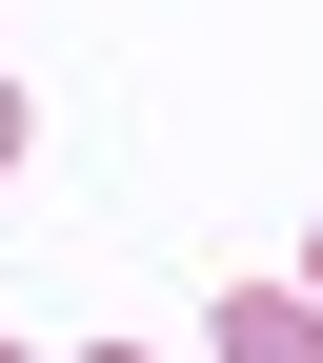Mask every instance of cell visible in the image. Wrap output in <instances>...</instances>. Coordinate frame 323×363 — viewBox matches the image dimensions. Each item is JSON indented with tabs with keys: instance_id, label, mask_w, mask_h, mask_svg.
<instances>
[{
	"instance_id": "obj_3",
	"label": "cell",
	"mask_w": 323,
	"mask_h": 363,
	"mask_svg": "<svg viewBox=\"0 0 323 363\" xmlns=\"http://www.w3.org/2000/svg\"><path fill=\"white\" fill-rule=\"evenodd\" d=\"M81 363H142V343H81Z\"/></svg>"
},
{
	"instance_id": "obj_5",
	"label": "cell",
	"mask_w": 323,
	"mask_h": 363,
	"mask_svg": "<svg viewBox=\"0 0 323 363\" xmlns=\"http://www.w3.org/2000/svg\"><path fill=\"white\" fill-rule=\"evenodd\" d=\"M0 363H21V343H0Z\"/></svg>"
},
{
	"instance_id": "obj_2",
	"label": "cell",
	"mask_w": 323,
	"mask_h": 363,
	"mask_svg": "<svg viewBox=\"0 0 323 363\" xmlns=\"http://www.w3.org/2000/svg\"><path fill=\"white\" fill-rule=\"evenodd\" d=\"M0 162H21V101H0Z\"/></svg>"
},
{
	"instance_id": "obj_1",
	"label": "cell",
	"mask_w": 323,
	"mask_h": 363,
	"mask_svg": "<svg viewBox=\"0 0 323 363\" xmlns=\"http://www.w3.org/2000/svg\"><path fill=\"white\" fill-rule=\"evenodd\" d=\"M222 363H323V303L303 283H243V303H222Z\"/></svg>"
},
{
	"instance_id": "obj_4",
	"label": "cell",
	"mask_w": 323,
	"mask_h": 363,
	"mask_svg": "<svg viewBox=\"0 0 323 363\" xmlns=\"http://www.w3.org/2000/svg\"><path fill=\"white\" fill-rule=\"evenodd\" d=\"M303 303H323V242H303Z\"/></svg>"
}]
</instances>
